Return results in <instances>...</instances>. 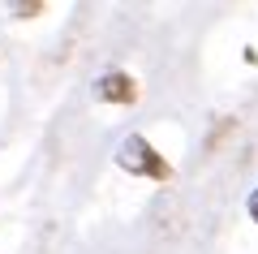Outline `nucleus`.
<instances>
[{"label": "nucleus", "instance_id": "1", "mask_svg": "<svg viewBox=\"0 0 258 254\" xmlns=\"http://www.w3.org/2000/svg\"><path fill=\"white\" fill-rule=\"evenodd\" d=\"M112 160H116V168H120V173H129V177H147V181H172V164H168L164 155L155 151V142H151V138H142V134L120 138Z\"/></svg>", "mask_w": 258, "mask_h": 254}, {"label": "nucleus", "instance_id": "2", "mask_svg": "<svg viewBox=\"0 0 258 254\" xmlns=\"http://www.w3.org/2000/svg\"><path fill=\"white\" fill-rule=\"evenodd\" d=\"M95 95H99L103 104H134L138 99V82H134V73H125V69H108L99 82H95Z\"/></svg>", "mask_w": 258, "mask_h": 254}, {"label": "nucleus", "instance_id": "3", "mask_svg": "<svg viewBox=\"0 0 258 254\" xmlns=\"http://www.w3.org/2000/svg\"><path fill=\"white\" fill-rule=\"evenodd\" d=\"M245 211H249V220H254V224H258V185H254V190H249V198H245Z\"/></svg>", "mask_w": 258, "mask_h": 254}]
</instances>
